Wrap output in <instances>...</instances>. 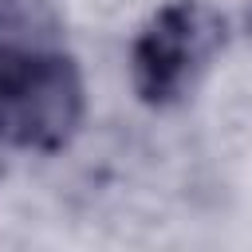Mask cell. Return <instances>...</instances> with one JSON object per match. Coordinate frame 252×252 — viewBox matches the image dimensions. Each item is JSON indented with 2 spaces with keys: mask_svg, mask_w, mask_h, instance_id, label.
<instances>
[{
  "mask_svg": "<svg viewBox=\"0 0 252 252\" xmlns=\"http://www.w3.org/2000/svg\"><path fill=\"white\" fill-rule=\"evenodd\" d=\"M83 114V87L59 51L35 39L0 35V138L12 146L55 150Z\"/></svg>",
  "mask_w": 252,
  "mask_h": 252,
  "instance_id": "obj_1",
  "label": "cell"
},
{
  "mask_svg": "<svg viewBox=\"0 0 252 252\" xmlns=\"http://www.w3.org/2000/svg\"><path fill=\"white\" fill-rule=\"evenodd\" d=\"M209 20L197 4H169L161 8L150 28L138 35L134 43V59H130V71H134V87L146 102L154 106H165L173 102L189 79H193V67L205 59L209 51Z\"/></svg>",
  "mask_w": 252,
  "mask_h": 252,
  "instance_id": "obj_2",
  "label": "cell"
}]
</instances>
